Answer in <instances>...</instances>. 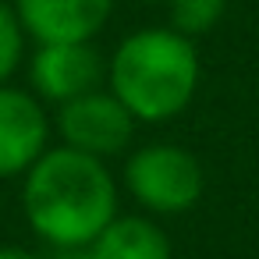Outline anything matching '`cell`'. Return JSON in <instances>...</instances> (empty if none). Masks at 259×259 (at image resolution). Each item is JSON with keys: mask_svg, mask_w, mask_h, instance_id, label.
<instances>
[{"mask_svg": "<svg viewBox=\"0 0 259 259\" xmlns=\"http://www.w3.org/2000/svg\"><path fill=\"white\" fill-rule=\"evenodd\" d=\"M103 78L107 64L93 43H36V54L29 57L32 93L57 107L100 89Z\"/></svg>", "mask_w": 259, "mask_h": 259, "instance_id": "5b68a950", "label": "cell"}, {"mask_svg": "<svg viewBox=\"0 0 259 259\" xmlns=\"http://www.w3.org/2000/svg\"><path fill=\"white\" fill-rule=\"evenodd\" d=\"M15 11L36 43H93L114 15V0H15Z\"/></svg>", "mask_w": 259, "mask_h": 259, "instance_id": "52a82bcc", "label": "cell"}, {"mask_svg": "<svg viewBox=\"0 0 259 259\" xmlns=\"http://www.w3.org/2000/svg\"><path fill=\"white\" fill-rule=\"evenodd\" d=\"M61 146H71L89 156H117L132 142L135 117L124 110V103L110 89H93L78 100H68L54 114Z\"/></svg>", "mask_w": 259, "mask_h": 259, "instance_id": "277c9868", "label": "cell"}, {"mask_svg": "<svg viewBox=\"0 0 259 259\" xmlns=\"http://www.w3.org/2000/svg\"><path fill=\"white\" fill-rule=\"evenodd\" d=\"M0 259H39V255L22 245H0Z\"/></svg>", "mask_w": 259, "mask_h": 259, "instance_id": "8fae6325", "label": "cell"}, {"mask_svg": "<svg viewBox=\"0 0 259 259\" xmlns=\"http://www.w3.org/2000/svg\"><path fill=\"white\" fill-rule=\"evenodd\" d=\"M93 259H170V238L146 217H114L89 245Z\"/></svg>", "mask_w": 259, "mask_h": 259, "instance_id": "ba28073f", "label": "cell"}, {"mask_svg": "<svg viewBox=\"0 0 259 259\" xmlns=\"http://www.w3.org/2000/svg\"><path fill=\"white\" fill-rule=\"evenodd\" d=\"M50 149V117L43 100L18 85H0V181L22 178Z\"/></svg>", "mask_w": 259, "mask_h": 259, "instance_id": "8992f818", "label": "cell"}, {"mask_svg": "<svg viewBox=\"0 0 259 259\" xmlns=\"http://www.w3.org/2000/svg\"><path fill=\"white\" fill-rule=\"evenodd\" d=\"M22 213L54 252L89 248L117 217V181L100 156L50 146L22 174Z\"/></svg>", "mask_w": 259, "mask_h": 259, "instance_id": "6da1fadb", "label": "cell"}, {"mask_svg": "<svg viewBox=\"0 0 259 259\" xmlns=\"http://www.w3.org/2000/svg\"><path fill=\"white\" fill-rule=\"evenodd\" d=\"M124 185L142 209L174 217V213H188L202 199L206 178H202V163L188 149L170 142H149L128 156Z\"/></svg>", "mask_w": 259, "mask_h": 259, "instance_id": "3957f363", "label": "cell"}, {"mask_svg": "<svg viewBox=\"0 0 259 259\" xmlns=\"http://www.w3.org/2000/svg\"><path fill=\"white\" fill-rule=\"evenodd\" d=\"M54 259H93L89 248H64V252H54Z\"/></svg>", "mask_w": 259, "mask_h": 259, "instance_id": "7c38bea8", "label": "cell"}, {"mask_svg": "<svg viewBox=\"0 0 259 259\" xmlns=\"http://www.w3.org/2000/svg\"><path fill=\"white\" fill-rule=\"evenodd\" d=\"M107 85L135 121L163 124L195 96V43L174 29H139L117 43L107 64Z\"/></svg>", "mask_w": 259, "mask_h": 259, "instance_id": "7a4b0ae2", "label": "cell"}, {"mask_svg": "<svg viewBox=\"0 0 259 259\" xmlns=\"http://www.w3.org/2000/svg\"><path fill=\"white\" fill-rule=\"evenodd\" d=\"M167 4H170V29L188 39L217 29L227 11V0H167Z\"/></svg>", "mask_w": 259, "mask_h": 259, "instance_id": "9c48e42d", "label": "cell"}, {"mask_svg": "<svg viewBox=\"0 0 259 259\" xmlns=\"http://www.w3.org/2000/svg\"><path fill=\"white\" fill-rule=\"evenodd\" d=\"M25 29L18 22L15 4H4L0 0V85H8L15 78V71L25 61Z\"/></svg>", "mask_w": 259, "mask_h": 259, "instance_id": "30bf717a", "label": "cell"}]
</instances>
